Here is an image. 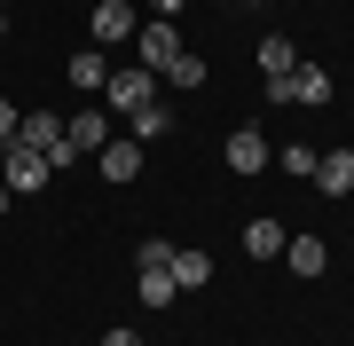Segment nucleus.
Here are the masks:
<instances>
[{"mask_svg":"<svg viewBox=\"0 0 354 346\" xmlns=\"http://www.w3.org/2000/svg\"><path fill=\"white\" fill-rule=\"evenodd\" d=\"M16 142H24V150H39V157H48L55 173L71 166V134H64V118H55V110H24V126H16Z\"/></svg>","mask_w":354,"mask_h":346,"instance_id":"obj_1","label":"nucleus"},{"mask_svg":"<svg viewBox=\"0 0 354 346\" xmlns=\"http://www.w3.org/2000/svg\"><path fill=\"white\" fill-rule=\"evenodd\" d=\"M102 103H111V110H142V103H158V71H142V64H118L111 79H102Z\"/></svg>","mask_w":354,"mask_h":346,"instance_id":"obj_2","label":"nucleus"},{"mask_svg":"<svg viewBox=\"0 0 354 346\" xmlns=\"http://www.w3.org/2000/svg\"><path fill=\"white\" fill-rule=\"evenodd\" d=\"M48 157H39V150H24V142H8V150H0V181H8V189L16 197H32V189H48Z\"/></svg>","mask_w":354,"mask_h":346,"instance_id":"obj_3","label":"nucleus"},{"mask_svg":"<svg viewBox=\"0 0 354 346\" xmlns=\"http://www.w3.org/2000/svg\"><path fill=\"white\" fill-rule=\"evenodd\" d=\"M268 103H307V110H323V103H330V71L299 64L291 79H276V87H268Z\"/></svg>","mask_w":354,"mask_h":346,"instance_id":"obj_4","label":"nucleus"},{"mask_svg":"<svg viewBox=\"0 0 354 346\" xmlns=\"http://www.w3.org/2000/svg\"><path fill=\"white\" fill-rule=\"evenodd\" d=\"M174 55H181V39H174V16H158V24H142V32H134V64H142V71H165Z\"/></svg>","mask_w":354,"mask_h":346,"instance_id":"obj_5","label":"nucleus"},{"mask_svg":"<svg viewBox=\"0 0 354 346\" xmlns=\"http://www.w3.org/2000/svg\"><path fill=\"white\" fill-rule=\"evenodd\" d=\"M95 166H102V181H134V173H142V142H134V134H111Z\"/></svg>","mask_w":354,"mask_h":346,"instance_id":"obj_6","label":"nucleus"},{"mask_svg":"<svg viewBox=\"0 0 354 346\" xmlns=\"http://www.w3.org/2000/svg\"><path fill=\"white\" fill-rule=\"evenodd\" d=\"M142 24H134V8H127V0H95V39H102V48H118V39H134Z\"/></svg>","mask_w":354,"mask_h":346,"instance_id":"obj_7","label":"nucleus"},{"mask_svg":"<svg viewBox=\"0 0 354 346\" xmlns=\"http://www.w3.org/2000/svg\"><path fill=\"white\" fill-rule=\"evenodd\" d=\"M64 134H71V157H102V142H111V118H102V110H79Z\"/></svg>","mask_w":354,"mask_h":346,"instance_id":"obj_8","label":"nucleus"},{"mask_svg":"<svg viewBox=\"0 0 354 346\" xmlns=\"http://www.w3.org/2000/svg\"><path fill=\"white\" fill-rule=\"evenodd\" d=\"M315 189H323V197H346V189H354V150L315 157Z\"/></svg>","mask_w":354,"mask_h":346,"instance_id":"obj_9","label":"nucleus"},{"mask_svg":"<svg viewBox=\"0 0 354 346\" xmlns=\"http://www.w3.org/2000/svg\"><path fill=\"white\" fill-rule=\"evenodd\" d=\"M283 260H291V276H323V268H330V244H323V236H291Z\"/></svg>","mask_w":354,"mask_h":346,"instance_id":"obj_10","label":"nucleus"},{"mask_svg":"<svg viewBox=\"0 0 354 346\" xmlns=\"http://www.w3.org/2000/svg\"><path fill=\"white\" fill-rule=\"evenodd\" d=\"M260 71H268V87H276V79H291V71H299V48H291L283 32H268V39H260Z\"/></svg>","mask_w":354,"mask_h":346,"instance_id":"obj_11","label":"nucleus"},{"mask_svg":"<svg viewBox=\"0 0 354 346\" xmlns=\"http://www.w3.org/2000/svg\"><path fill=\"white\" fill-rule=\"evenodd\" d=\"M127 126H134V142H142V150H150V142H165V134H174V110H165V95H158V103H142Z\"/></svg>","mask_w":354,"mask_h":346,"instance_id":"obj_12","label":"nucleus"},{"mask_svg":"<svg viewBox=\"0 0 354 346\" xmlns=\"http://www.w3.org/2000/svg\"><path fill=\"white\" fill-rule=\"evenodd\" d=\"M268 157H276V150H268V142H260L252 126H244V134H228V166H236V173H260Z\"/></svg>","mask_w":354,"mask_h":346,"instance_id":"obj_13","label":"nucleus"},{"mask_svg":"<svg viewBox=\"0 0 354 346\" xmlns=\"http://www.w3.org/2000/svg\"><path fill=\"white\" fill-rule=\"evenodd\" d=\"M174 283H181V291H197V283H213V252H197V244L181 252V244H174Z\"/></svg>","mask_w":354,"mask_h":346,"instance_id":"obj_14","label":"nucleus"},{"mask_svg":"<svg viewBox=\"0 0 354 346\" xmlns=\"http://www.w3.org/2000/svg\"><path fill=\"white\" fill-rule=\"evenodd\" d=\"M102 79H111L102 48H79V55H71V87H79V95H102Z\"/></svg>","mask_w":354,"mask_h":346,"instance_id":"obj_15","label":"nucleus"},{"mask_svg":"<svg viewBox=\"0 0 354 346\" xmlns=\"http://www.w3.org/2000/svg\"><path fill=\"white\" fill-rule=\"evenodd\" d=\"M283 244H291V236H283V220H252V229H244V252H252V260H276Z\"/></svg>","mask_w":354,"mask_h":346,"instance_id":"obj_16","label":"nucleus"},{"mask_svg":"<svg viewBox=\"0 0 354 346\" xmlns=\"http://www.w3.org/2000/svg\"><path fill=\"white\" fill-rule=\"evenodd\" d=\"M142 299H150V307H174V299H181L174 268H142Z\"/></svg>","mask_w":354,"mask_h":346,"instance_id":"obj_17","label":"nucleus"},{"mask_svg":"<svg viewBox=\"0 0 354 346\" xmlns=\"http://www.w3.org/2000/svg\"><path fill=\"white\" fill-rule=\"evenodd\" d=\"M158 79H165V87H189V95H197V87H205V64H197V55H174Z\"/></svg>","mask_w":354,"mask_h":346,"instance_id":"obj_18","label":"nucleus"},{"mask_svg":"<svg viewBox=\"0 0 354 346\" xmlns=\"http://www.w3.org/2000/svg\"><path fill=\"white\" fill-rule=\"evenodd\" d=\"M134 268H174V244H165V236H142V252H134Z\"/></svg>","mask_w":354,"mask_h":346,"instance_id":"obj_19","label":"nucleus"},{"mask_svg":"<svg viewBox=\"0 0 354 346\" xmlns=\"http://www.w3.org/2000/svg\"><path fill=\"white\" fill-rule=\"evenodd\" d=\"M16 126H24V110H16V103H0V150L16 142Z\"/></svg>","mask_w":354,"mask_h":346,"instance_id":"obj_20","label":"nucleus"},{"mask_svg":"<svg viewBox=\"0 0 354 346\" xmlns=\"http://www.w3.org/2000/svg\"><path fill=\"white\" fill-rule=\"evenodd\" d=\"M102 346H142V338L134 331H102Z\"/></svg>","mask_w":354,"mask_h":346,"instance_id":"obj_21","label":"nucleus"},{"mask_svg":"<svg viewBox=\"0 0 354 346\" xmlns=\"http://www.w3.org/2000/svg\"><path fill=\"white\" fill-rule=\"evenodd\" d=\"M150 8H158V16H181V0H150Z\"/></svg>","mask_w":354,"mask_h":346,"instance_id":"obj_22","label":"nucleus"},{"mask_svg":"<svg viewBox=\"0 0 354 346\" xmlns=\"http://www.w3.org/2000/svg\"><path fill=\"white\" fill-rule=\"evenodd\" d=\"M8 197H16V189H8V181H0V213H8Z\"/></svg>","mask_w":354,"mask_h":346,"instance_id":"obj_23","label":"nucleus"},{"mask_svg":"<svg viewBox=\"0 0 354 346\" xmlns=\"http://www.w3.org/2000/svg\"><path fill=\"white\" fill-rule=\"evenodd\" d=\"M0 16H8V0H0Z\"/></svg>","mask_w":354,"mask_h":346,"instance_id":"obj_24","label":"nucleus"}]
</instances>
